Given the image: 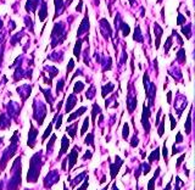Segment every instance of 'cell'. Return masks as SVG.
Returning a JSON list of instances; mask_svg holds the SVG:
<instances>
[{
    "instance_id": "31",
    "label": "cell",
    "mask_w": 195,
    "mask_h": 190,
    "mask_svg": "<svg viewBox=\"0 0 195 190\" xmlns=\"http://www.w3.org/2000/svg\"><path fill=\"white\" fill-rule=\"evenodd\" d=\"M94 96H95V87L92 85L89 89H88V92H87V94H85V98L89 99V100H92V99H94Z\"/></svg>"
},
{
    "instance_id": "7",
    "label": "cell",
    "mask_w": 195,
    "mask_h": 190,
    "mask_svg": "<svg viewBox=\"0 0 195 190\" xmlns=\"http://www.w3.org/2000/svg\"><path fill=\"white\" fill-rule=\"evenodd\" d=\"M122 165H123V161L121 160L120 156H117L115 157V163H110V173H111V179H115L117 173L120 172V168L122 167Z\"/></svg>"
},
{
    "instance_id": "49",
    "label": "cell",
    "mask_w": 195,
    "mask_h": 190,
    "mask_svg": "<svg viewBox=\"0 0 195 190\" xmlns=\"http://www.w3.org/2000/svg\"><path fill=\"white\" fill-rule=\"evenodd\" d=\"M92 157H93V152H92V151H87L85 155L82 157V160H90Z\"/></svg>"
},
{
    "instance_id": "8",
    "label": "cell",
    "mask_w": 195,
    "mask_h": 190,
    "mask_svg": "<svg viewBox=\"0 0 195 190\" xmlns=\"http://www.w3.org/2000/svg\"><path fill=\"white\" fill-rule=\"evenodd\" d=\"M39 132L38 129L35 128L33 124H31L29 126V133H28V140H27V145L31 147V149H33V147L35 146V139H37Z\"/></svg>"
},
{
    "instance_id": "20",
    "label": "cell",
    "mask_w": 195,
    "mask_h": 190,
    "mask_svg": "<svg viewBox=\"0 0 195 190\" xmlns=\"http://www.w3.org/2000/svg\"><path fill=\"white\" fill-rule=\"evenodd\" d=\"M155 34H156V49H158V45H160V39H161V34H162V29L160 28V26L155 23Z\"/></svg>"
},
{
    "instance_id": "35",
    "label": "cell",
    "mask_w": 195,
    "mask_h": 190,
    "mask_svg": "<svg viewBox=\"0 0 195 190\" xmlns=\"http://www.w3.org/2000/svg\"><path fill=\"white\" fill-rule=\"evenodd\" d=\"M83 88H84V84L82 82H77L76 83V85H74V88H73V92H74V94L76 93H81L82 90H83Z\"/></svg>"
},
{
    "instance_id": "39",
    "label": "cell",
    "mask_w": 195,
    "mask_h": 190,
    "mask_svg": "<svg viewBox=\"0 0 195 190\" xmlns=\"http://www.w3.org/2000/svg\"><path fill=\"white\" fill-rule=\"evenodd\" d=\"M182 33L184 34V35H187V39H189L190 38V26H187V27H183L182 28Z\"/></svg>"
},
{
    "instance_id": "48",
    "label": "cell",
    "mask_w": 195,
    "mask_h": 190,
    "mask_svg": "<svg viewBox=\"0 0 195 190\" xmlns=\"http://www.w3.org/2000/svg\"><path fill=\"white\" fill-rule=\"evenodd\" d=\"M161 112H162V109H158V112L156 115V120H155V126L157 127L158 123H160V116H161Z\"/></svg>"
},
{
    "instance_id": "28",
    "label": "cell",
    "mask_w": 195,
    "mask_h": 190,
    "mask_svg": "<svg viewBox=\"0 0 195 190\" xmlns=\"http://www.w3.org/2000/svg\"><path fill=\"white\" fill-rule=\"evenodd\" d=\"M140 166H141V172H143L144 176H146V174L151 171V165H150L149 162H143Z\"/></svg>"
},
{
    "instance_id": "3",
    "label": "cell",
    "mask_w": 195,
    "mask_h": 190,
    "mask_svg": "<svg viewBox=\"0 0 195 190\" xmlns=\"http://www.w3.org/2000/svg\"><path fill=\"white\" fill-rule=\"evenodd\" d=\"M150 117H151V112H150V107L146 106V104H144L143 106V114H141V124H143V128L145 130L146 134L150 133Z\"/></svg>"
},
{
    "instance_id": "50",
    "label": "cell",
    "mask_w": 195,
    "mask_h": 190,
    "mask_svg": "<svg viewBox=\"0 0 195 190\" xmlns=\"http://www.w3.org/2000/svg\"><path fill=\"white\" fill-rule=\"evenodd\" d=\"M184 157H185V154H183V155L177 160V168L178 167H181V165H182V162H183V160H184Z\"/></svg>"
},
{
    "instance_id": "21",
    "label": "cell",
    "mask_w": 195,
    "mask_h": 190,
    "mask_svg": "<svg viewBox=\"0 0 195 190\" xmlns=\"http://www.w3.org/2000/svg\"><path fill=\"white\" fill-rule=\"evenodd\" d=\"M184 129H185V134H190V132H192V111L189 112V115L187 117V122L184 124Z\"/></svg>"
},
{
    "instance_id": "10",
    "label": "cell",
    "mask_w": 195,
    "mask_h": 190,
    "mask_svg": "<svg viewBox=\"0 0 195 190\" xmlns=\"http://www.w3.org/2000/svg\"><path fill=\"white\" fill-rule=\"evenodd\" d=\"M77 104V96L74 94H71L68 95V99H67V103H66V107H65V112L68 114V112L72 111V109L76 106Z\"/></svg>"
},
{
    "instance_id": "30",
    "label": "cell",
    "mask_w": 195,
    "mask_h": 190,
    "mask_svg": "<svg viewBox=\"0 0 195 190\" xmlns=\"http://www.w3.org/2000/svg\"><path fill=\"white\" fill-rule=\"evenodd\" d=\"M52 124H54V121H52V122L49 124V127L46 128V130L44 132V134H43V138H42V142H44V141H45V139L48 138V136L51 134V130H52Z\"/></svg>"
},
{
    "instance_id": "57",
    "label": "cell",
    "mask_w": 195,
    "mask_h": 190,
    "mask_svg": "<svg viewBox=\"0 0 195 190\" xmlns=\"http://www.w3.org/2000/svg\"><path fill=\"white\" fill-rule=\"evenodd\" d=\"M103 190H107V187H105V188H104Z\"/></svg>"
},
{
    "instance_id": "41",
    "label": "cell",
    "mask_w": 195,
    "mask_h": 190,
    "mask_svg": "<svg viewBox=\"0 0 195 190\" xmlns=\"http://www.w3.org/2000/svg\"><path fill=\"white\" fill-rule=\"evenodd\" d=\"M62 89H63V79H60L57 82V87H56V94L59 95L61 92H62Z\"/></svg>"
},
{
    "instance_id": "53",
    "label": "cell",
    "mask_w": 195,
    "mask_h": 190,
    "mask_svg": "<svg viewBox=\"0 0 195 190\" xmlns=\"http://www.w3.org/2000/svg\"><path fill=\"white\" fill-rule=\"evenodd\" d=\"M184 20H185V17H183L182 15H179V16H178V21H177V23H178V25H181V23L184 21Z\"/></svg>"
},
{
    "instance_id": "25",
    "label": "cell",
    "mask_w": 195,
    "mask_h": 190,
    "mask_svg": "<svg viewBox=\"0 0 195 190\" xmlns=\"http://www.w3.org/2000/svg\"><path fill=\"white\" fill-rule=\"evenodd\" d=\"M112 89H114V84L112 83H109V84H106V85H103V92H101V96L105 98L106 96V94H109Z\"/></svg>"
},
{
    "instance_id": "43",
    "label": "cell",
    "mask_w": 195,
    "mask_h": 190,
    "mask_svg": "<svg viewBox=\"0 0 195 190\" xmlns=\"http://www.w3.org/2000/svg\"><path fill=\"white\" fill-rule=\"evenodd\" d=\"M170 120H171V130H173L177 126V121H176V118L173 117L172 114H170Z\"/></svg>"
},
{
    "instance_id": "13",
    "label": "cell",
    "mask_w": 195,
    "mask_h": 190,
    "mask_svg": "<svg viewBox=\"0 0 195 190\" xmlns=\"http://www.w3.org/2000/svg\"><path fill=\"white\" fill-rule=\"evenodd\" d=\"M85 111H87V107H85V106H82V107H79V109L77 110V111H74V112H73V114L71 115V116H68V118H67V122H72L73 120H77V118H79L82 115L84 114Z\"/></svg>"
},
{
    "instance_id": "29",
    "label": "cell",
    "mask_w": 195,
    "mask_h": 190,
    "mask_svg": "<svg viewBox=\"0 0 195 190\" xmlns=\"http://www.w3.org/2000/svg\"><path fill=\"white\" fill-rule=\"evenodd\" d=\"M46 12H48V9H46V3H43V6L42 9L39 10V17H40V21H43L45 17H46Z\"/></svg>"
},
{
    "instance_id": "44",
    "label": "cell",
    "mask_w": 195,
    "mask_h": 190,
    "mask_svg": "<svg viewBox=\"0 0 195 190\" xmlns=\"http://www.w3.org/2000/svg\"><path fill=\"white\" fill-rule=\"evenodd\" d=\"M120 28L123 29V35H125V37H127V35L129 34V26L128 25H126V23H122V27H120Z\"/></svg>"
},
{
    "instance_id": "16",
    "label": "cell",
    "mask_w": 195,
    "mask_h": 190,
    "mask_svg": "<svg viewBox=\"0 0 195 190\" xmlns=\"http://www.w3.org/2000/svg\"><path fill=\"white\" fill-rule=\"evenodd\" d=\"M10 123H11V120L10 117H8L5 114H3L0 116V129H6L10 127Z\"/></svg>"
},
{
    "instance_id": "27",
    "label": "cell",
    "mask_w": 195,
    "mask_h": 190,
    "mask_svg": "<svg viewBox=\"0 0 195 190\" xmlns=\"http://www.w3.org/2000/svg\"><path fill=\"white\" fill-rule=\"evenodd\" d=\"M89 117H85L84 118V122H83V127H82L81 129V136H83L85 134V132L88 130V128H89Z\"/></svg>"
},
{
    "instance_id": "24",
    "label": "cell",
    "mask_w": 195,
    "mask_h": 190,
    "mask_svg": "<svg viewBox=\"0 0 195 190\" xmlns=\"http://www.w3.org/2000/svg\"><path fill=\"white\" fill-rule=\"evenodd\" d=\"M84 144L90 145V146H93V149H95V144H94V133H89L87 135V138L84 140Z\"/></svg>"
},
{
    "instance_id": "2",
    "label": "cell",
    "mask_w": 195,
    "mask_h": 190,
    "mask_svg": "<svg viewBox=\"0 0 195 190\" xmlns=\"http://www.w3.org/2000/svg\"><path fill=\"white\" fill-rule=\"evenodd\" d=\"M33 110H34V115H33V118L35 121H37L38 126L40 127L43 124L45 117H46V106L45 104L40 103L38 104V100H34L33 103Z\"/></svg>"
},
{
    "instance_id": "14",
    "label": "cell",
    "mask_w": 195,
    "mask_h": 190,
    "mask_svg": "<svg viewBox=\"0 0 195 190\" xmlns=\"http://www.w3.org/2000/svg\"><path fill=\"white\" fill-rule=\"evenodd\" d=\"M160 171H161V168L157 167L156 171H155V174H154V177L151 178L149 182H147V190H154V189H155V182L158 178V176H160Z\"/></svg>"
},
{
    "instance_id": "40",
    "label": "cell",
    "mask_w": 195,
    "mask_h": 190,
    "mask_svg": "<svg viewBox=\"0 0 195 190\" xmlns=\"http://www.w3.org/2000/svg\"><path fill=\"white\" fill-rule=\"evenodd\" d=\"M176 180H177V184H176V187H174V190H179L182 187H184V183L181 180V178L178 176L176 177Z\"/></svg>"
},
{
    "instance_id": "12",
    "label": "cell",
    "mask_w": 195,
    "mask_h": 190,
    "mask_svg": "<svg viewBox=\"0 0 195 190\" xmlns=\"http://www.w3.org/2000/svg\"><path fill=\"white\" fill-rule=\"evenodd\" d=\"M88 31H89V19H88V12H85V17L81 23L79 29H78V32H77V35H81V34H83L84 32H88Z\"/></svg>"
},
{
    "instance_id": "1",
    "label": "cell",
    "mask_w": 195,
    "mask_h": 190,
    "mask_svg": "<svg viewBox=\"0 0 195 190\" xmlns=\"http://www.w3.org/2000/svg\"><path fill=\"white\" fill-rule=\"evenodd\" d=\"M42 154L43 151H39L35 155H33V157L31 158V163H29V169H28V174H27L28 183H37L38 178L40 176V168L43 166Z\"/></svg>"
},
{
    "instance_id": "32",
    "label": "cell",
    "mask_w": 195,
    "mask_h": 190,
    "mask_svg": "<svg viewBox=\"0 0 195 190\" xmlns=\"http://www.w3.org/2000/svg\"><path fill=\"white\" fill-rule=\"evenodd\" d=\"M128 136H129V126H128V123H125V126H123V130H122V138H123V140L127 141Z\"/></svg>"
},
{
    "instance_id": "9",
    "label": "cell",
    "mask_w": 195,
    "mask_h": 190,
    "mask_svg": "<svg viewBox=\"0 0 195 190\" xmlns=\"http://www.w3.org/2000/svg\"><path fill=\"white\" fill-rule=\"evenodd\" d=\"M137 109V96L134 95H128L127 98V110L129 114H133V111Z\"/></svg>"
},
{
    "instance_id": "11",
    "label": "cell",
    "mask_w": 195,
    "mask_h": 190,
    "mask_svg": "<svg viewBox=\"0 0 195 190\" xmlns=\"http://www.w3.org/2000/svg\"><path fill=\"white\" fill-rule=\"evenodd\" d=\"M68 146H70V140H68V138L66 135H63L62 139H61V150H60V152H59L57 160H60L63 154H66V151L68 150Z\"/></svg>"
},
{
    "instance_id": "23",
    "label": "cell",
    "mask_w": 195,
    "mask_h": 190,
    "mask_svg": "<svg viewBox=\"0 0 195 190\" xmlns=\"http://www.w3.org/2000/svg\"><path fill=\"white\" fill-rule=\"evenodd\" d=\"M82 43H83V40L82 39H78L77 40V43H76V48H74V50H73V54L77 59H79V55H81V49H82Z\"/></svg>"
},
{
    "instance_id": "42",
    "label": "cell",
    "mask_w": 195,
    "mask_h": 190,
    "mask_svg": "<svg viewBox=\"0 0 195 190\" xmlns=\"http://www.w3.org/2000/svg\"><path fill=\"white\" fill-rule=\"evenodd\" d=\"M62 115H57V117H56V124H55V128L56 129H59V128H60L61 127V123H62Z\"/></svg>"
},
{
    "instance_id": "15",
    "label": "cell",
    "mask_w": 195,
    "mask_h": 190,
    "mask_svg": "<svg viewBox=\"0 0 195 190\" xmlns=\"http://www.w3.org/2000/svg\"><path fill=\"white\" fill-rule=\"evenodd\" d=\"M77 128H78V122H74L73 124H68L66 127V132L70 134V136L72 139L76 138V134H77Z\"/></svg>"
},
{
    "instance_id": "38",
    "label": "cell",
    "mask_w": 195,
    "mask_h": 190,
    "mask_svg": "<svg viewBox=\"0 0 195 190\" xmlns=\"http://www.w3.org/2000/svg\"><path fill=\"white\" fill-rule=\"evenodd\" d=\"M134 40H137V41H143V38H141V35H140V28L137 27L135 28V33H134Z\"/></svg>"
},
{
    "instance_id": "46",
    "label": "cell",
    "mask_w": 195,
    "mask_h": 190,
    "mask_svg": "<svg viewBox=\"0 0 195 190\" xmlns=\"http://www.w3.org/2000/svg\"><path fill=\"white\" fill-rule=\"evenodd\" d=\"M171 45H172V37H170V38L167 39V43L165 44V52H168Z\"/></svg>"
},
{
    "instance_id": "5",
    "label": "cell",
    "mask_w": 195,
    "mask_h": 190,
    "mask_svg": "<svg viewBox=\"0 0 195 190\" xmlns=\"http://www.w3.org/2000/svg\"><path fill=\"white\" fill-rule=\"evenodd\" d=\"M59 179H60V174L57 173V171H51L44 178V187L46 189L51 188L52 185H55V184L59 182Z\"/></svg>"
},
{
    "instance_id": "6",
    "label": "cell",
    "mask_w": 195,
    "mask_h": 190,
    "mask_svg": "<svg viewBox=\"0 0 195 190\" xmlns=\"http://www.w3.org/2000/svg\"><path fill=\"white\" fill-rule=\"evenodd\" d=\"M81 151V147L78 146V145H76L74 147H73V149H72V151H71L70 154H68V155L66 156L67 157V160H68V172L71 171V169H72L73 167H74V165L77 163V160H78V152Z\"/></svg>"
},
{
    "instance_id": "56",
    "label": "cell",
    "mask_w": 195,
    "mask_h": 190,
    "mask_svg": "<svg viewBox=\"0 0 195 190\" xmlns=\"http://www.w3.org/2000/svg\"><path fill=\"white\" fill-rule=\"evenodd\" d=\"M129 1H131V4H133V3H134V0H129Z\"/></svg>"
},
{
    "instance_id": "54",
    "label": "cell",
    "mask_w": 195,
    "mask_h": 190,
    "mask_svg": "<svg viewBox=\"0 0 195 190\" xmlns=\"http://www.w3.org/2000/svg\"><path fill=\"white\" fill-rule=\"evenodd\" d=\"M171 183H172V179L170 180V183H167V185H166V188H165L163 190H171Z\"/></svg>"
},
{
    "instance_id": "18",
    "label": "cell",
    "mask_w": 195,
    "mask_h": 190,
    "mask_svg": "<svg viewBox=\"0 0 195 190\" xmlns=\"http://www.w3.org/2000/svg\"><path fill=\"white\" fill-rule=\"evenodd\" d=\"M87 173H88V172H87V171H84V172H82V173H81L79 176H77V177L74 178V179H73L72 182H71V184H70L71 188H74V187L77 185V184H79V183L82 182V179H84V178H85Z\"/></svg>"
},
{
    "instance_id": "55",
    "label": "cell",
    "mask_w": 195,
    "mask_h": 190,
    "mask_svg": "<svg viewBox=\"0 0 195 190\" xmlns=\"http://www.w3.org/2000/svg\"><path fill=\"white\" fill-rule=\"evenodd\" d=\"M111 190H119V188H117V185H116V183L112 184V189Z\"/></svg>"
},
{
    "instance_id": "51",
    "label": "cell",
    "mask_w": 195,
    "mask_h": 190,
    "mask_svg": "<svg viewBox=\"0 0 195 190\" xmlns=\"http://www.w3.org/2000/svg\"><path fill=\"white\" fill-rule=\"evenodd\" d=\"M72 70H73V60H70V63H68V66H67V76H68V73Z\"/></svg>"
},
{
    "instance_id": "37",
    "label": "cell",
    "mask_w": 195,
    "mask_h": 190,
    "mask_svg": "<svg viewBox=\"0 0 195 190\" xmlns=\"http://www.w3.org/2000/svg\"><path fill=\"white\" fill-rule=\"evenodd\" d=\"M88 187H89V177L88 176H85V178H84V183L82 184V185L77 189V190H85Z\"/></svg>"
},
{
    "instance_id": "34",
    "label": "cell",
    "mask_w": 195,
    "mask_h": 190,
    "mask_svg": "<svg viewBox=\"0 0 195 190\" xmlns=\"http://www.w3.org/2000/svg\"><path fill=\"white\" fill-rule=\"evenodd\" d=\"M167 140V139H166ZM166 140L163 142V146H162V155H163V158L165 161H166V165L168 162V151H167V146H166Z\"/></svg>"
},
{
    "instance_id": "26",
    "label": "cell",
    "mask_w": 195,
    "mask_h": 190,
    "mask_svg": "<svg viewBox=\"0 0 195 190\" xmlns=\"http://www.w3.org/2000/svg\"><path fill=\"white\" fill-rule=\"evenodd\" d=\"M40 90H42V92L45 94L46 101L49 103V105L52 106V103H54V98H52V96H51V94H50V89H49V90H45V89H42V88H40Z\"/></svg>"
},
{
    "instance_id": "22",
    "label": "cell",
    "mask_w": 195,
    "mask_h": 190,
    "mask_svg": "<svg viewBox=\"0 0 195 190\" xmlns=\"http://www.w3.org/2000/svg\"><path fill=\"white\" fill-rule=\"evenodd\" d=\"M55 140H56V135H52L51 139H50L49 142H48V146H46V155H48V156L51 155L52 149H54V142H55Z\"/></svg>"
},
{
    "instance_id": "45",
    "label": "cell",
    "mask_w": 195,
    "mask_h": 190,
    "mask_svg": "<svg viewBox=\"0 0 195 190\" xmlns=\"http://www.w3.org/2000/svg\"><path fill=\"white\" fill-rule=\"evenodd\" d=\"M181 142H183V135H182L181 132H178V133H177V138H176L174 144H176V145H179Z\"/></svg>"
},
{
    "instance_id": "4",
    "label": "cell",
    "mask_w": 195,
    "mask_h": 190,
    "mask_svg": "<svg viewBox=\"0 0 195 190\" xmlns=\"http://www.w3.org/2000/svg\"><path fill=\"white\" fill-rule=\"evenodd\" d=\"M16 150H17V142H12V144H11V145L8 147V149L4 151L3 156H1V160H0V166H1V169L5 168V166H6V162L15 155Z\"/></svg>"
},
{
    "instance_id": "36",
    "label": "cell",
    "mask_w": 195,
    "mask_h": 190,
    "mask_svg": "<svg viewBox=\"0 0 195 190\" xmlns=\"http://www.w3.org/2000/svg\"><path fill=\"white\" fill-rule=\"evenodd\" d=\"M138 144H139V138H138V133H135V134L133 135L132 140H131V146H132V147H137V146H138Z\"/></svg>"
},
{
    "instance_id": "19",
    "label": "cell",
    "mask_w": 195,
    "mask_h": 190,
    "mask_svg": "<svg viewBox=\"0 0 195 190\" xmlns=\"http://www.w3.org/2000/svg\"><path fill=\"white\" fill-rule=\"evenodd\" d=\"M101 110H100V106L98 104H93V111H92V122H93V126L95 124V118L98 116V114H100Z\"/></svg>"
},
{
    "instance_id": "47",
    "label": "cell",
    "mask_w": 195,
    "mask_h": 190,
    "mask_svg": "<svg viewBox=\"0 0 195 190\" xmlns=\"http://www.w3.org/2000/svg\"><path fill=\"white\" fill-rule=\"evenodd\" d=\"M55 6H56V15H57L59 9H62V0H55Z\"/></svg>"
},
{
    "instance_id": "17",
    "label": "cell",
    "mask_w": 195,
    "mask_h": 190,
    "mask_svg": "<svg viewBox=\"0 0 195 190\" xmlns=\"http://www.w3.org/2000/svg\"><path fill=\"white\" fill-rule=\"evenodd\" d=\"M149 163L151 165L154 161H158V160H160V149H158V147H156L155 150H152V152L150 154V156H149Z\"/></svg>"
},
{
    "instance_id": "52",
    "label": "cell",
    "mask_w": 195,
    "mask_h": 190,
    "mask_svg": "<svg viewBox=\"0 0 195 190\" xmlns=\"http://www.w3.org/2000/svg\"><path fill=\"white\" fill-rule=\"evenodd\" d=\"M167 103L168 104L172 103V93L171 92H168V94H167Z\"/></svg>"
},
{
    "instance_id": "33",
    "label": "cell",
    "mask_w": 195,
    "mask_h": 190,
    "mask_svg": "<svg viewBox=\"0 0 195 190\" xmlns=\"http://www.w3.org/2000/svg\"><path fill=\"white\" fill-rule=\"evenodd\" d=\"M158 128H157V134H158V136H161L163 135V132H165V117L162 118V121H161V123H158V126H157Z\"/></svg>"
}]
</instances>
